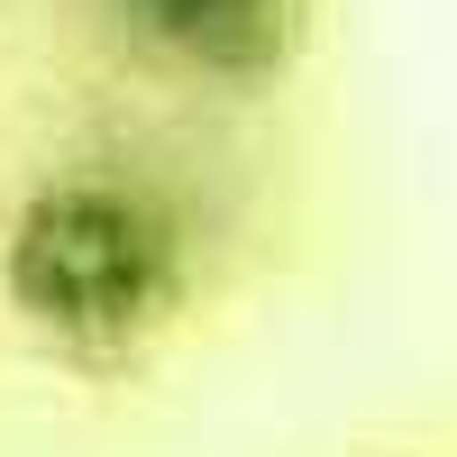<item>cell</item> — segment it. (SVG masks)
I'll list each match as a JSON object with an SVG mask.
<instances>
[{"mask_svg": "<svg viewBox=\"0 0 457 457\" xmlns=\"http://www.w3.org/2000/svg\"><path fill=\"white\" fill-rule=\"evenodd\" d=\"M10 312L55 338L64 357H120L174 312L183 293V238L174 220L110 174H55L10 211L0 238Z\"/></svg>", "mask_w": 457, "mask_h": 457, "instance_id": "6da1fadb", "label": "cell"}, {"mask_svg": "<svg viewBox=\"0 0 457 457\" xmlns=\"http://www.w3.org/2000/svg\"><path fill=\"white\" fill-rule=\"evenodd\" d=\"M120 28L193 83L256 92L302 46V0H120Z\"/></svg>", "mask_w": 457, "mask_h": 457, "instance_id": "7a4b0ae2", "label": "cell"}]
</instances>
